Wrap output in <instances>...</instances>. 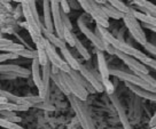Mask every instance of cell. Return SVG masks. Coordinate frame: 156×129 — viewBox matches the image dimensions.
Instances as JSON below:
<instances>
[{
    "mask_svg": "<svg viewBox=\"0 0 156 129\" xmlns=\"http://www.w3.org/2000/svg\"><path fill=\"white\" fill-rule=\"evenodd\" d=\"M60 1V7H61V10L64 14H69L70 10H71V7L69 5L68 0H58Z\"/></svg>",
    "mask_w": 156,
    "mask_h": 129,
    "instance_id": "cell-34",
    "label": "cell"
},
{
    "mask_svg": "<svg viewBox=\"0 0 156 129\" xmlns=\"http://www.w3.org/2000/svg\"><path fill=\"white\" fill-rule=\"evenodd\" d=\"M76 1L78 2L79 7H82L84 12H85L86 14L90 15V16L97 22V25H100V26L106 28V29L109 28V21H108V19L101 16L100 14H98L97 12L93 9V7L91 6L88 0H76Z\"/></svg>",
    "mask_w": 156,
    "mask_h": 129,
    "instance_id": "cell-10",
    "label": "cell"
},
{
    "mask_svg": "<svg viewBox=\"0 0 156 129\" xmlns=\"http://www.w3.org/2000/svg\"><path fill=\"white\" fill-rule=\"evenodd\" d=\"M123 22L125 24L126 29L129 30V32L131 33V36L136 39V41L138 43H140L141 46H144L147 41L146 38V33L145 31L142 30L141 25H140V22L136 19V17L132 14H125L123 16Z\"/></svg>",
    "mask_w": 156,
    "mask_h": 129,
    "instance_id": "cell-3",
    "label": "cell"
},
{
    "mask_svg": "<svg viewBox=\"0 0 156 129\" xmlns=\"http://www.w3.org/2000/svg\"><path fill=\"white\" fill-rule=\"evenodd\" d=\"M154 126H156V113L154 114V117L151 120V127H154Z\"/></svg>",
    "mask_w": 156,
    "mask_h": 129,
    "instance_id": "cell-38",
    "label": "cell"
},
{
    "mask_svg": "<svg viewBox=\"0 0 156 129\" xmlns=\"http://www.w3.org/2000/svg\"><path fill=\"white\" fill-rule=\"evenodd\" d=\"M132 15L136 17V19L141 22L144 25H149V26H155L156 28V17H154V16L144 14L141 12H138L133 8H132Z\"/></svg>",
    "mask_w": 156,
    "mask_h": 129,
    "instance_id": "cell-21",
    "label": "cell"
},
{
    "mask_svg": "<svg viewBox=\"0 0 156 129\" xmlns=\"http://www.w3.org/2000/svg\"><path fill=\"white\" fill-rule=\"evenodd\" d=\"M69 100L71 103V106L73 109L76 112V115H77V119L79 120V124L82 126L83 129H95L94 127V124L92 121V118L88 113L86 106L83 104V100H78L77 97H75L73 95L68 96Z\"/></svg>",
    "mask_w": 156,
    "mask_h": 129,
    "instance_id": "cell-2",
    "label": "cell"
},
{
    "mask_svg": "<svg viewBox=\"0 0 156 129\" xmlns=\"http://www.w3.org/2000/svg\"><path fill=\"white\" fill-rule=\"evenodd\" d=\"M31 76H32V80H34V85L38 88L39 97L43 98V96H44L43 78H41V72H40V64H39L37 58L32 59V64H31ZM43 100H44V98H43ZM45 102H46V100H45Z\"/></svg>",
    "mask_w": 156,
    "mask_h": 129,
    "instance_id": "cell-13",
    "label": "cell"
},
{
    "mask_svg": "<svg viewBox=\"0 0 156 129\" xmlns=\"http://www.w3.org/2000/svg\"><path fill=\"white\" fill-rule=\"evenodd\" d=\"M17 55H19V57H25V58H30V59L38 58L37 50H31V49H29V48H24L23 50L19 52Z\"/></svg>",
    "mask_w": 156,
    "mask_h": 129,
    "instance_id": "cell-28",
    "label": "cell"
},
{
    "mask_svg": "<svg viewBox=\"0 0 156 129\" xmlns=\"http://www.w3.org/2000/svg\"><path fill=\"white\" fill-rule=\"evenodd\" d=\"M109 72H110V76H116L117 79H121V80L127 82V83H131V85H134V86L141 87L144 89L153 91V93H155V90H156L155 88H153L151 85H148L145 80H142L140 76H136V74H133V73L123 71V70H116V69H109Z\"/></svg>",
    "mask_w": 156,
    "mask_h": 129,
    "instance_id": "cell-4",
    "label": "cell"
},
{
    "mask_svg": "<svg viewBox=\"0 0 156 129\" xmlns=\"http://www.w3.org/2000/svg\"><path fill=\"white\" fill-rule=\"evenodd\" d=\"M78 72L83 76V78L86 80V81L91 85V86L94 88V90L98 91V93H102L105 89H103V86H102V82L99 81L98 80V78L95 76V72L92 71V70H90L86 65H83V64H80L79 65V70Z\"/></svg>",
    "mask_w": 156,
    "mask_h": 129,
    "instance_id": "cell-11",
    "label": "cell"
},
{
    "mask_svg": "<svg viewBox=\"0 0 156 129\" xmlns=\"http://www.w3.org/2000/svg\"><path fill=\"white\" fill-rule=\"evenodd\" d=\"M95 33L102 39L107 45L112 46L114 49H116V50L121 52V53L126 54L129 56L134 57L140 63L147 57V55H145L142 52L138 50L136 48L132 47L131 45H129V43H126L125 41L121 40V39L116 38L115 36H112V34L108 31V29H106V28H102V26H100V25H97V32H95Z\"/></svg>",
    "mask_w": 156,
    "mask_h": 129,
    "instance_id": "cell-1",
    "label": "cell"
},
{
    "mask_svg": "<svg viewBox=\"0 0 156 129\" xmlns=\"http://www.w3.org/2000/svg\"><path fill=\"white\" fill-rule=\"evenodd\" d=\"M62 22H63L64 28H67V29H69V30H73V24H71L70 19H69L68 14H64V13H62Z\"/></svg>",
    "mask_w": 156,
    "mask_h": 129,
    "instance_id": "cell-36",
    "label": "cell"
},
{
    "mask_svg": "<svg viewBox=\"0 0 156 129\" xmlns=\"http://www.w3.org/2000/svg\"><path fill=\"white\" fill-rule=\"evenodd\" d=\"M44 48L45 52H46V55H47V58H48V62L53 65V66H56L62 72H66V73H69L71 71V69L69 67V65L64 62V59L56 52V48L54 47L53 45L51 43L45 39L44 41Z\"/></svg>",
    "mask_w": 156,
    "mask_h": 129,
    "instance_id": "cell-5",
    "label": "cell"
},
{
    "mask_svg": "<svg viewBox=\"0 0 156 129\" xmlns=\"http://www.w3.org/2000/svg\"><path fill=\"white\" fill-rule=\"evenodd\" d=\"M0 2H7V0H0Z\"/></svg>",
    "mask_w": 156,
    "mask_h": 129,
    "instance_id": "cell-40",
    "label": "cell"
},
{
    "mask_svg": "<svg viewBox=\"0 0 156 129\" xmlns=\"http://www.w3.org/2000/svg\"><path fill=\"white\" fill-rule=\"evenodd\" d=\"M125 85H126L127 88H129V89H130V90H131L133 94H136V96H139V97H142V98H145V100H155V102H156L155 93H153V91H149V90H146V89H144V88H141V87L134 86V85L127 83V82H125Z\"/></svg>",
    "mask_w": 156,
    "mask_h": 129,
    "instance_id": "cell-18",
    "label": "cell"
},
{
    "mask_svg": "<svg viewBox=\"0 0 156 129\" xmlns=\"http://www.w3.org/2000/svg\"><path fill=\"white\" fill-rule=\"evenodd\" d=\"M61 76H62V79H63L66 86L68 88V90L70 91V94L73 95L75 97H77L78 100H86L87 98V90L84 88L83 86H80L78 82H76L73 80L71 76H69L68 73L61 71Z\"/></svg>",
    "mask_w": 156,
    "mask_h": 129,
    "instance_id": "cell-7",
    "label": "cell"
},
{
    "mask_svg": "<svg viewBox=\"0 0 156 129\" xmlns=\"http://www.w3.org/2000/svg\"><path fill=\"white\" fill-rule=\"evenodd\" d=\"M45 41V39H44ZM44 41L41 43H37L36 47H37V54H38V62L40 64V66H45L48 64V58H47V55H46V52H45L44 48Z\"/></svg>",
    "mask_w": 156,
    "mask_h": 129,
    "instance_id": "cell-24",
    "label": "cell"
},
{
    "mask_svg": "<svg viewBox=\"0 0 156 129\" xmlns=\"http://www.w3.org/2000/svg\"><path fill=\"white\" fill-rule=\"evenodd\" d=\"M51 10H52V19H53V25L55 34L58 38L63 40V22H62V10L60 7L58 0H51Z\"/></svg>",
    "mask_w": 156,
    "mask_h": 129,
    "instance_id": "cell-8",
    "label": "cell"
},
{
    "mask_svg": "<svg viewBox=\"0 0 156 129\" xmlns=\"http://www.w3.org/2000/svg\"><path fill=\"white\" fill-rule=\"evenodd\" d=\"M19 57L17 54H13V53H4L0 54V64L2 62H6V61H9V59H15V58Z\"/></svg>",
    "mask_w": 156,
    "mask_h": 129,
    "instance_id": "cell-32",
    "label": "cell"
},
{
    "mask_svg": "<svg viewBox=\"0 0 156 129\" xmlns=\"http://www.w3.org/2000/svg\"><path fill=\"white\" fill-rule=\"evenodd\" d=\"M77 25L79 30L82 31V33L86 37V38L93 43V46L97 48V50H100V52H106L107 49V43L103 41L102 39L100 38L95 32H93L92 30L88 28L87 25L85 24V22L83 21V17H79L77 21Z\"/></svg>",
    "mask_w": 156,
    "mask_h": 129,
    "instance_id": "cell-6",
    "label": "cell"
},
{
    "mask_svg": "<svg viewBox=\"0 0 156 129\" xmlns=\"http://www.w3.org/2000/svg\"><path fill=\"white\" fill-rule=\"evenodd\" d=\"M60 50H61V54H62V58L64 59V62L69 65V67H70L71 70H73V71H78L80 63L77 61V58L73 57V55L70 53V50H69L67 47L62 48V49H60Z\"/></svg>",
    "mask_w": 156,
    "mask_h": 129,
    "instance_id": "cell-20",
    "label": "cell"
},
{
    "mask_svg": "<svg viewBox=\"0 0 156 129\" xmlns=\"http://www.w3.org/2000/svg\"><path fill=\"white\" fill-rule=\"evenodd\" d=\"M97 61H98V69H99V73H100L101 79L102 80L109 79L110 72H109V67H108V64L106 62V57L103 55V52L97 50Z\"/></svg>",
    "mask_w": 156,
    "mask_h": 129,
    "instance_id": "cell-15",
    "label": "cell"
},
{
    "mask_svg": "<svg viewBox=\"0 0 156 129\" xmlns=\"http://www.w3.org/2000/svg\"><path fill=\"white\" fill-rule=\"evenodd\" d=\"M144 26H145L146 29L151 30V32H155V33H156V28H155V26H149V25H144Z\"/></svg>",
    "mask_w": 156,
    "mask_h": 129,
    "instance_id": "cell-39",
    "label": "cell"
},
{
    "mask_svg": "<svg viewBox=\"0 0 156 129\" xmlns=\"http://www.w3.org/2000/svg\"><path fill=\"white\" fill-rule=\"evenodd\" d=\"M75 48L77 49V52L79 53V55H80L85 61H88V59L91 58V55L88 53V50L84 47V45L80 42V40H79L77 37H75Z\"/></svg>",
    "mask_w": 156,
    "mask_h": 129,
    "instance_id": "cell-25",
    "label": "cell"
},
{
    "mask_svg": "<svg viewBox=\"0 0 156 129\" xmlns=\"http://www.w3.org/2000/svg\"><path fill=\"white\" fill-rule=\"evenodd\" d=\"M109 97H110L112 104H114L115 109H116L117 114H118V118H119V121H121V122H122V124H123V128H124V129H132L131 124H130L129 118H127L126 111H125V109H124L122 102L119 100V98H118L116 95H114V94L109 95Z\"/></svg>",
    "mask_w": 156,
    "mask_h": 129,
    "instance_id": "cell-12",
    "label": "cell"
},
{
    "mask_svg": "<svg viewBox=\"0 0 156 129\" xmlns=\"http://www.w3.org/2000/svg\"><path fill=\"white\" fill-rule=\"evenodd\" d=\"M0 127L6 128V129H24V128H22L20 124H15V122H12V121H9V120H7V119H4V118H1V117H0Z\"/></svg>",
    "mask_w": 156,
    "mask_h": 129,
    "instance_id": "cell-29",
    "label": "cell"
},
{
    "mask_svg": "<svg viewBox=\"0 0 156 129\" xmlns=\"http://www.w3.org/2000/svg\"><path fill=\"white\" fill-rule=\"evenodd\" d=\"M41 67H43L41 78H43V87H44V96H43V98H44V100L47 102V100H48V93H49V81H51L52 65H51V63H48L47 65Z\"/></svg>",
    "mask_w": 156,
    "mask_h": 129,
    "instance_id": "cell-16",
    "label": "cell"
},
{
    "mask_svg": "<svg viewBox=\"0 0 156 129\" xmlns=\"http://www.w3.org/2000/svg\"><path fill=\"white\" fill-rule=\"evenodd\" d=\"M141 63L145 66H149V67H151L154 71H156V59H154L153 57H148V56H147Z\"/></svg>",
    "mask_w": 156,
    "mask_h": 129,
    "instance_id": "cell-33",
    "label": "cell"
},
{
    "mask_svg": "<svg viewBox=\"0 0 156 129\" xmlns=\"http://www.w3.org/2000/svg\"><path fill=\"white\" fill-rule=\"evenodd\" d=\"M101 8H102V12L105 13L106 17L107 19H122L124 14L118 12L117 9H115L114 7L109 5V4H105V5H101Z\"/></svg>",
    "mask_w": 156,
    "mask_h": 129,
    "instance_id": "cell-22",
    "label": "cell"
},
{
    "mask_svg": "<svg viewBox=\"0 0 156 129\" xmlns=\"http://www.w3.org/2000/svg\"><path fill=\"white\" fill-rule=\"evenodd\" d=\"M41 33H43V36H44V38L46 39L51 45H53L55 48H60V49H62V48L67 47V46H66V42H64L61 38H58V36L54 33V32H49V31H47L45 28H43Z\"/></svg>",
    "mask_w": 156,
    "mask_h": 129,
    "instance_id": "cell-19",
    "label": "cell"
},
{
    "mask_svg": "<svg viewBox=\"0 0 156 129\" xmlns=\"http://www.w3.org/2000/svg\"><path fill=\"white\" fill-rule=\"evenodd\" d=\"M43 12H44V28L49 32H54L52 10H51V0H43Z\"/></svg>",
    "mask_w": 156,
    "mask_h": 129,
    "instance_id": "cell-14",
    "label": "cell"
},
{
    "mask_svg": "<svg viewBox=\"0 0 156 129\" xmlns=\"http://www.w3.org/2000/svg\"><path fill=\"white\" fill-rule=\"evenodd\" d=\"M28 4H29L30 10H31V13H32L34 17L36 19V21H37L39 24H43L41 21H40V19H39L38 10H37V6H36V0H28Z\"/></svg>",
    "mask_w": 156,
    "mask_h": 129,
    "instance_id": "cell-30",
    "label": "cell"
},
{
    "mask_svg": "<svg viewBox=\"0 0 156 129\" xmlns=\"http://www.w3.org/2000/svg\"><path fill=\"white\" fill-rule=\"evenodd\" d=\"M0 73H16L19 76H29L30 72L23 67L17 66V65H12V64H0Z\"/></svg>",
    "mask_w": 156,
    "mask_h": 129,
    "instance_id": "cell-17",
    "label": "cell"
},
{
    "mask_svg": "<svg viewBox=\"0 0 156 129\" xmlns=\"http://www.w3.org/2000/svg\"><path fill=\"white\" fill-rule=\"evenodd\" d=\"M107 4L114 7L115 9H117L118 12H121L123 14H132V8L129 7L126 4H124L122 0H106Z\"/></svg>",
    "mask_w": 156,
    "mask_h": 129,
    "instance_id": "cell-23",
    "label": "cell"
},
{
    "mask_svg": "<svg viewBox=\"0 0 156 129\" xmlns=\"http://www.w3.org/2000/svg\"><path fill=\"white\" fill-rule=\"evenodd\" d=\"M24 46L23 45H20V43H10L8 46H5V47H1L0 50L1 52H6V53H13V54H17L19 52L23 50L24 49Z\"/></svg>",
    "mask_w": 156,
    "mask_h": 129,
    "instance_id": "cell-26",
    "label": "cell"
},
{
    "mask_svg": "<svg viewBox=\"0 0 156 129\" xmlns=\"http://www.w3.org/2000/svg\"><path fill=\"white\" fill-rule=\"evenodd\" d=\"M115 55H116L121 61H123L124 64H126V66L129 67L132 72H141V73L148 74V69H147V66H145L142 63H140L134 57L129 56V55H126V54H124V53H121V52H118L116 49H115Z\"/></svg>",
    "mask_w": 156,
    "mask_h": 129,
    "instance_id": "cell-9",
    "label": "cell"
},
{
    "mask_svg": "<svg viewBox=\"0 0 156 129\" xmlns=\"http://www.w3.org/2000/svg\"><path fill=\"white\" fill-rule=\"evenodd\" d=\"M142 47L145 48L149 54H151L154 57H156V46L155 45H153V43H151V42H146Z\"/></svg>",
    "mask_w": 156,
    "mask_h": 129,
    "instance_id": "cell-35",
    "label": "cell"
},
{
    "mask_svg": "<svg viewBox=\"0 0 156 129\" xmlns=\"http://www.w3.org/2000/svg\"><path fill=\"white\" fill-rule=\"evenodd\" d=\"M101 82H102L103 89L107 91L108 95L114 94V89H115V87H114V85H112V82L110 81V79H105V80H102Z\"/></svg>",
    "mask_w": 156,
    "mask_h": 129,
    "instance_id": "cell-31",
    "label": "cell"
},
{
    "mask_svg": "<svg viewBox=\"0 0 156 129\" xmlns=\"http://www.w3.org/2000/svg\"><path fill=\"white\" fill-rule=\"evenodd\" d=\"M10 43H13V41L10 39H6V38H0V48L5 47V46H8Z\"/></svg>",
    "mask_w": 156,
    "mask_h": 129,
    "instance_id": "cell-37",
    "label": "cell"
},
{
    "mask_svg": "<svg viewBox=\"0 0 156 129\" xmlns=\"http://www.w3.org/2000/svg\"><path fill=\"white\" fill-rule=\"evenodd\" d=\"M75 34L73 33V31L71 30L67 29V28H64V31H63V41L66 43H68L70 47H73L75 48Z\"/></svg>",
    "mask_w": 156,
    "mask_h": 129,
    "instance_id": "cell-27",
    "label": "cell"
}]
</instances>
